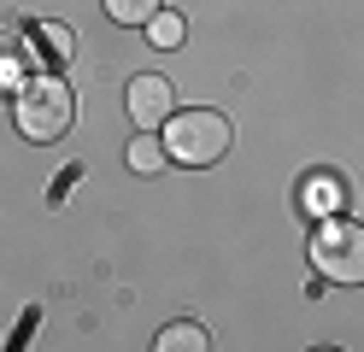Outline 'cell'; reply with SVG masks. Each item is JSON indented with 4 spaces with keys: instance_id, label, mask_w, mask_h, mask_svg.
<instances>
[{
    "instance_id": "1",
    "label": "cell",
    "mask_w": 364,
    "mask_h": 352,
    "mask_svg": "<svg viewBox=\"0 0 364 352\" xmlns=\"http://www.w3.org/2000/svg\"><path fill=\"white\" fill-rule=\"evenodd\" d=\"M77 124V94L65 77H53V70H36V77L24 82V94H18V129H24V141H65Z\"/></svg>"
},
{
    "instance_id": "5",
    "label": "cell",
    "mask_w": 364,
    "mask_h": 352,
    "mask_svg": "<svg viewBox=\"0 0 364 352\" xmlns=\"http://www.w3.org/2000/svg\"><path fill=\"white\" fill-rule=\"evenodd\" d=\"M300 206L311 211V218H341V206H347V182H341L335 171H317L300 188Z\"/></svg>"
},
{
    "instance_id": "10",
    "label": "cell",
    "mask_w": 364,
    "mask_h": 352,
    "mask_svg": "<svg viewBox=\"0 0 364 352\" xmlns=\"http://www.w3.org/2000/svg\"><path fill=\"white\" fill-rule=\"evenodd\" d=\"M159 12H165L159 0H106V18L112 23H129V30H135V23H153Z\"/></svg>"
},
{
    "instance_id": "7",
    "label": "cell",
    "mask_w": 364,
    "mask_h": 352,
    "mask_svg": "<svg viewBox=\"0 0 364 352\" xmlns=\"http://www.w3.org/2000/svg\"><path fill=\"white\" fill-rule=\"evenodd\" d=\"M153 352H212V335H206L200 323H188V317H182V323H165V329H159Z\"/></svg>"
},
{
    "instance_id": "4",
    "label": "cell",
    "mask_w": 364,
    "mask_h": 352,
    "mask_svg": "<svg viewBox=\"0 0 364 352\" xmlns=\"http://www.w3.org/2000/svg\"><path fill=\"white\" fill-rule=\"evenodd\" d=\"M124 106L135 117V129H165L176 117V88H171V77H159V70H141V77L124 88Z\"/></svg>"
},
{
    "instance_id": "8",
    "label": "cell",
    "mask_w": 364,
    "mask_h": 352,
    "mask_svg": "<svg viewBox=\"0 0 364 352\" xmlns=\"http://www.w3.org/2000/svg\"><path fill=\"white\" fill-rule=\"evenodd\" d=\"M36 70H30V53H24V41L18 36H0V88L6 82H30Z\"/></svg>"
},
{
    "instance_id": "2",
    "label": "cell",
    "mask_w": 364,
    "mask_h": 352,
    "mask_svg": "<svg viewBox=\"0 0 364 352\" xmlns=\"http://www.w3.org/2000/svg\"><path fill=\"white\" fill-rule=\"evenodd\" d=\"M165 153L176 164H188V171H206V164H218L223 153L235 147V129H230V117L212 112V106H194V112H182L165 124Z\"/></svg>"
},
{
    "instance_id": "6",
    "label": "cell",
    "mask_w": 364,
    "mask_h": 352,
    "mask_svg": "<svg viewBox=\"0 0 364 352\" xmlns=\"http://www.w3.org/2000/svg\"><path fill=\"white\" fill-rule=\"evenodd\" d=\"M124 164H129L135 176H159L171 164V153H165V141H159L153 129H135V141L124 147Z\"/></svg>"
},
{
    "instance_id": "12",
    "label": "cell",
    "mask_w": 364,
    "mask_h": 352,
    "mask_svg": "<svg viewBox=\"0 0 364 352\" xmlns=\"http://www.w3.org/2000/svg\"><path fill=\"white\" fill-rule=\"evenodd\" d=\"M311 352H335V346H311Z\"/></svg>"
},
{
    "instance_id": "3",
    "label": "cell",
    "mask_w": 364,
    "mask_h": 352,
    "mask_svg": "<svg viewBox=\"0 0 364 352\" xmlns=\"http://www.w3.org/2000/svg\"><path fill=\"white\" fill-rule=\"evenodd\" d=\"M311 270L341 288H364V223L347 218H317L311 235Z\"/></svg>"
},
{
    "instance_id": "11",
    "label": "cell",
    "mask_w": 364,
    "mask_h": 352,
    "mask_svg": "<svg viewBox=\"0 0 364 352\" xmlns=\"http://www.w3.org/2000/svg\"><path fill=\"white\" fill-rule=\"evenodd\" d=\"M182 36H188V30H182V12H159L147 23V41L153 47H182Z\"/></svg>"
},
{
    "instance_id": "9",
    "label": "cell",
    "mask_w": 364,
    "mask_h": 352,
    "mask_svg": "<svg viewBox=\"0 0 364 352\" xmlns=\"http://www.w3.org/2000/svg\"><path fill=\"white\" fill-rule=\"evenodd\" d=\"M41 47H48L53 65H65V59L77 53V41H71V30H65V23H36V53H41Z\"/></svg>"
}]
</instances>
